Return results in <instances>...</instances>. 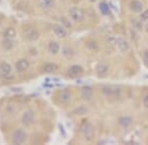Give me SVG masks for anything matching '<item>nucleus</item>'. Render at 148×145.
Masks as SVG:
<instances>
[{
	"instance_id": "nucleus-1",
	"label": "nucleus",
	"mask_w": 148,
	"mask_h": 145,
	"mask_svg": "<svg viewBox=\"0 0 148 145\" xmlns=\"http://www.w3.org/2000/svg\"><path fill=\"white\" fill-rule=\"evenodd\" d=\"M102 92L108 98H118L121 96V89L116 85H105L102 87Z\"/></svg>"
},
{
	"instance_id": "nucleus-2",
	"label": "nucleus",
	"mask_w": 148,
	"mask_h": 145,
	"mask_svg": "<svg viewBox=\"0 0 148 145\" xmlns=\"http://www.w3.org/2000/svg\"><path fill=\"white\" fill-rule=\"evenodd\" d=\"M28 139V134L22 128H18L12 134V142L14 144H23L27 141Z\"/></svg>"
},
{
	"instance_id": "nucleus-3",
	"label": "nucleus",
	"mask_w": 148,
	"mask_h": 145,
	"mask_svg": "<svg viewBox=\"0 0 148 145\" xmlns=\"http://www.w3.org/2000/svg\"><path fill=\"white\" fill-rule=\"evenodd\" d=\"M69 16H70L71 20L76 23H81L84 21L85 14L82 9L78 8V7H72L69 9Z\"/></svg>"
},
{
	"instance_id": "nucleus-4",
	"label": "nucleus",
	"mask_w": 148,
	"mask_h": 145,
	"mask_svg": "<svg viewBox=\"0 0 148 145\" xmlns=\"http://www.w3.org/2000/svg\"><path fill=\"white\" fill-rule=\"evenodd\" d=\"M81 132L86 140L91 141L94 138V127L89 122H86L81 127Z\"/></svg>"
},
{
	"instance_id": "nucleus-5",
	"label": "nucleus",
	"mask_w": 148,
	"mask_h": 145,
	"mask_svg": "<svg viewBox=\"0 0 148 145\" xmlns=\"http://www.w3.org/2000/svg\"><path fill=\"white\" fill-rule=\"evenodd\" d=\"M35 113L31 110L24 112L22 117H21V123L24 127H31L35 123Z\"/></svg>"
},
{
	"instance_id": "nucleus-6",
	"label": "nucleus",
	"mask_w": 148,
	"mask_h": 145,
	"mask_svg": "<svg viewBox=\"0 0 148 145\" xmlns=\"http://www.w3.org/2000/svg\"><path fill=\"white\" fill-rule=\"evenodd\" d=\"M83 74V67L81 65H72L68 68L67 70V75L69 78H77L80 77L81 75Z\"/></svg>"
},
{
	"instance_id": "nucleus-7",
	"label": "nucleus",
	"mask_w": 148,
	"mask_h": 145,
	"mask_svg": "<svg viewBox=\"0 0 148 145\" xmlns=\"http://www.w3.org/2000/svg\"><path fill=\"white\" fill-rule=\"evenodd\" d=\"M24 36L28 41H36L40 37V34L36 28H28L24 32Z\"/></svg>"
},
{
	"instance_id": "nucleus-8",
	"label": "nucleus",
	"mask_w": 148,
	"mask_h": 145,
	"mask_svg": "<svg viewBox=\"0 0 148 145\" xmlns=\"http://www.w3.org/2000/svg\"><path fill=\"white\" fill-rule=\"evenodd\" d=\"M29 68H30V62L27 59H20L15 64V69L19 74L25 73Z\"/></svg>"
},
{
	"instance_id": "nucleus-9",
	"label": "nucleus",
	"mask_w": 148,
	"mask_h": 145,
	"mask_svg": "<svg viewBox=\"0 0 148 145\" xmlns=\"http://www.w3.org/2000/svg\"><path fill=\"white\" fill-rule=\"evenodd\" d=\"M52 32L56 34V36L59 37V38H64V37L67 36L68 32L65 30V28L61 25H53L52 26Z\"/></svg>"
},
{
	"instance_id": "nucleus-10",
	"label": "nucleus",
	"mask_w": 148,
	"mask_h": 145,
	"mask_svg": "<svg viewBox=\"0 0 148 145\" xmlns=\"http://www.w3.org/2000/svg\"><path fill=\"white\" fill-rule=\"evenodd\" d=\"M12 72V66L9 63L3 62L0 64V80L8 77Z\"/></svg>"
},
{
	"instance_id": "nucleus-11",
	"label": "nucleus",
	"mask_w": 148,
	"mask_h": 145,
	"mask_svg": "<svg viewBox=\"0 0 148 145\" xmlns=\"http://www.w3.org/2000/svg\"><path fill=\"white\" fill-rule=\"evenodd\" d=\"M71 98H72V94H71V92L69 91L68 89H63V90H61V91H59L58 101L60 102V103H62V104L68 103V102L71 100Z\"/></svg>"
},
{
	"instance_id": "nucleus-12",
	"label": "nucleus",
	"mask_w": 148,
	"mask_h": 145,
	"mask_svg": "<svg viewBox=\"0 0 148 145\" xmlns=\"http://www.w3.org/2000/svg\"><path fill=\"white\" fill-rule=\"evenodd\" d=\"M116 45L118 46L119 50L121 52H126L130 49V43L127 42V40L123 38V37H118V38H116Z\"/></svg>"
},
{
	"instance_id": "nucleus-13",
	"label": "nucleus",
	"mask_w": 148,
	"mask_h": 145,
	"mask_svg": "<svg viewBox=\"0 0 148 145\" xmlns=\"http://www.w3.org/2000/svg\"><path fill=\"white\" fill-rule=\"evenodd\" d=\"M130 9L133 13H141L143 10V4L139 0H132L130 4Z\"/></svg>"
},
{
	"instance_id": "nucleus-14",
	"label": "nucleus",
	"mask_w": 148,
	"mask_h": 145,
	"mask_svg": "<svg viewBox=\"0 0 148 145\" xmlns=\"http://www.w3.org/2000/svg\"><path fill=\"white\" fill-rule=\"evenodd\" d=\"M81 97L85 101H89L93 97V89L90 86H84L81 89Z\"/></svg>"
},
{
	"instance_id": "nucleus-15",
	"label": "nucleus",
	"mask_w": 148,
	"mask_h": 145,
	"mask_svg": "<svg viewBox=\"0 0 148 145\" xmlns=\"http://www.w3.org/2000/svg\"><path fill=\"white\" fill-rule=\"evenodd\" d=\"M47 50L51 52V54H57L59 51H60V45L57 41H54V40H51V41L49 42L47 44Z\"/></svg>"
},
{
	"instance_id": "nucleus-16",
	"label": "nucleus",
	"mask_w": 148,
	"mask_h": 145,
	"mask_svg": "<svg viewBox=\"0 0 148 145\" xmlns=\"http://www.w3.org/2000/svg\"><path fill=\"white\" fill-rule=\"evenodd\" d=\"M38 5L42 10H49L54 5V0H38Z\"/></svg>"
},
{
	"instance_id": "nucleus-17",
	"label": "nucleus",
	"mask_w": 148,
	"mask_h": 145,
	"mask_svg": "<svg viewBox=\"0 0 148 145\" xmlns=\"http://www.w3.org/2000/svg\"><path fill=\"white\" fill-rule=\"evenodd\" d=\"M108 71H109V66L104 63L99 64L96 68V73L99 77H105L108 74Z\"/></svg>"
},
{
	"instance_id": "nucleus-18",
	"label": "nucleus",
	"mask_w": 148,
	"mask_h": 145,
	"mask_svg": "<svg viewBox=\"0 0 148 145\" xmlns=\"http://www.w3.org/2000/svg\"><path fill=\"white\" fill-rule=\"evenodd\" d=\"M119 123L123 128H127L132 123V119L128 117V116H123V117H121L119 119Z\"/></svg>"
},
{
	"instance_id": "nucleus-19",
	"label": "nucleus",
	"mask_w": 148,
	"mask_h": 145,
	"mask_svg": "<svg viewBox=\"0 0 148 145\" xmlns=\"http://www.w3.org/2000/svg\"><path fill=\"white\" fill-rule=\"evenodd\" d=\"M58 69V66L54 63H47L42 66V72L46 74H51L54 73Z\"/></svg>"
},
{
	"instance_id": "nucleus-20",
	"label": "nucleus",
	"mask_w": 148,
	"mask_h": 145,
	"mask_svg": "<svg viewBox=\"0 0 148 145\" xmlns=\"http://www.w3.org/2000/svg\"><path fill=\"white\" fill-rule=\"evenodd\" d=\"M16 34H17V32H16V30L13 27H9L4 30L3 32V37L4 38H15Z\"/></svg>"
},
{
	"instance_id": "nucleus-21",
	"label": "nucleus",
	"mask_w": 148,
	"mask_h": 145,
	"mask_svg": "<svg viewBox=\"0 0 148 145\" xmlns=\"http://www.w3.org/2000/svg\"><path fill=\"white\" fill-rule=\"evenodd\" d=\"M61 52H62L63 57H65L66 59H72L74 57V50L71 47L69 46H63L62 49H61Z\"/></svg>"
},
{
	"instance_id": "nucleus-22",
	"label": "nucleus",
	"mask_w": 148,
	"mask_h": 145,
	"mask_svg": "<svg viewBox=\"0 0 148 145\" xmlns=\"http://www.w3.org/2000/svg\"><path fill=\"white\" fill-rule=\"evenodd\" d=\"M2 45H3V48L5 50H11L14 47V41L12 38H4L3 42H2Z\"/></svg>"
},
{
	"instance_id": "nucleus-23",
	"label": "nucleus",
	"mask_w": 148,
	"mask_h": 145,
	"mask_svg": "<svg viewBox=\"0 0 148 145\" xmlns=\"http://www.w3.org/2000/svg\"><path fill=\"white\" fill-rule=\"evenodd\" d=\"M99 9H100V11H101V13L103 14V15H106V16L109 15L110 12H111L109 5L106 3V2H101V3L99 4Z\"/></svg>"
},
{
	"instance_id": "nucleus-24",
	"label": "nucleus",
	"mask_w": 148,
	"mask_h": 145,
	"mask_svg": "<svg viewBox=\"0 0 148 145\" xmlns=\"http://www.w3.org/2000/svg\"><path fill=\"white\" fill-rule=\"evenodd\" d=\"M87 47L92 51H98V50H99V44H98L95 40L88 41L87 42Z\"/></svg>"
},
{
	"instance_id": "nucleus-25",
	"label": "nucleus",
	"mask_w": 148,
	"mask_h": 145,
	"mask_svg": "<svg viewBox=\"0 0 148 145\" xmlns=\"http://www.w3.org/2000/svg\"><path fill=\"white\" fill-rule=\"evenodd\" d=\"M139 19L141 21H148V9H146V10H144L140 13V16H139Z\"/></svg>"
},
{
	"instance_id": "nucleus-26",
	"label": "nucleus",
	"mask_w": 148,
	"mask_h": 145,
	"mask_svg": "<svg viewBox=\"0 0 148 145\" xmlns=\"http://www.w3.org/2000/svg\"><path fill=\"white\" fill-rule=\"evenodd\" d=\"M143 58H144V62H145V65L148 67V50H145L144 52V55H143Z\"/></svg>"
},
{
	"instance_id": "nucleus-27",
	"label": "nucleus",
	"mask_w": 148,
	"mask_h": 145,
	"mask_svg": "<svg viewBox=\"0 0 148 145\" xmlns=\"http://www.w3.org/2000/svg\"><path fill=\"white\" fill-rule=\"evenodd\" d=\"M143 105H144L145 108L148 109V94L145 95L144 98H143Z\"/></svg>"
},
{
	"instance_id": "nucleus-28",
	"label": "nucleus",
	"mask_w": 148,
	"mask_h": 145,
	"mask_svg": "<svg viewBox=\"0 0 148 145\" xmlns=\"http://www.w3.org/2000/svg\"><path fill=\"white\" fill-rule=\"evenodd\" d=\"M145 30H146V32L148 34V23L146 24V26H145Z\"/></svg>"
},
{
	"instance_id": "nucleus-29",
	"label": "nucleus",
	"mask_w": 148,
	"mask_h": 145,
	"mask_svg": "<svg viewBox=\"0 0 148 145\" xmlns=\"http://www.w3.org/2000/svg\"><path fill=\"white\" fill-rule=\"evenodd\" d=\"M90 1H91V2H96L97 0H90Z\"/></svg>"
}]
</instances>
